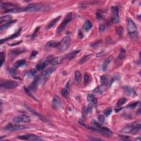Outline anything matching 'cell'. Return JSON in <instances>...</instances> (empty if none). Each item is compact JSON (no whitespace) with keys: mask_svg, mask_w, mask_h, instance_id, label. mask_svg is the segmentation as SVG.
Wrapping results in <instances>:
<instances>
[{"mask_svg":"<svg viewBox=\"0 0 141 141\" xmlns=\"http://www.w3.org/2000/svg\"><path fill=\"white\" fill-rule=\"evenodd\" d=\"M127 29L130 38L132 40H136L138 38V30L136 24L130 18L127 19Z\"/></svg>","mask_w":141,"mask_h":141,"instance_id":"6da1fadb","label":"cell"},{"mask_svg":"<svg viewBox=\"0 0 141 141\" xmlns=\"http://www.w3.org/2000/svg\"><path fill=\"white\" fill-rule=\"evenodd\" d=\"M141 130V122L137 121L128 125L127 126L123 128L121 132L123 133L132 134L135 135L138 133Z\"/></svg>","mask_w":141,"mask_h":141,"instance_id":"7a4b0ae2","label":"cell"},{"mask_svg":"<svg viewBox=\"0 0 141 141\" xmlns=\"http://www.w3.org/2000/svg\"><path fill=\"white\" fill-rule=\"evenodd\" d=\"M47 7L43 4L35 3L28 5L23 8H21V12H38L47 10Z\"/></svg>","mask_w":141,"mask_h":141,"instance_id":"3957f363","label":"cell"},{"mask_svg":"<svg viewBox=\"0 0 141 141\" xmlns=\"http://www.w3.org/2000/svg\"><path fill=\"white\" fill-rule=\"evenodd\" d=\"M1 7L5 12H21L20 8L15 4L11 3H1Z\"/></svg>","mask_w":141,"mask_h":141,"instance_id":"277c9868","label":"cell"},{"mask_svg":"<svg viewBox=\"0 0 141 141\" xmlns=\"http://www.w3.org/2000/svg\"><path fill=\"white\" fill-rule=\"evenodd\" d=\"M72 18H73V16H72V13H68L67 15L65 16L63 22H62V23L59 25V28L57 29V34H60L62 32L66 25L72 20Z\"/></svg>","mask_w":141,"mask_h":141,"instance_id":"5b68a950","label":"cell"},{"mask_svg":"<svg viewBox=\"0 0 141 141\" xmlns=\"http://www.w3.org/2000/svg\"><path fill=\"white\" fill-rule=\"evenodd\" d=\"M71 39L70 36H67L63 38L62 39L61 41L60 42V44L59 46V49L60 51H64L67 50L70 46Z\"/></svg>","mask_w":141,"mask_h":141,"instance_id":"8992f818","label":"cell"},{"mask_svg":"<svg viewBox=\"0 0 141 141\" xmlns=\"http://www.w3.org/2000/svg\"><path fill=\"white\" fill-rule=\"evenodd\" d=\"M30 121V118L26 115H18L15 116L12 119V121L15 123H28Z\"/></svg>","mask_w":141,"mask_h":141,"instance_id":"52a82bcc","label":"cell"},{"mask_svg":"<svg viewBox=\"0 0 141 141\" xmlns=\"http://www.w3.org/2000/svg\"><path fill=\"white\" fill-rule=\"evenodd\" d=\"M54 58V56L52 55L49 56L48 57L45 58V59L40 61V62L36 65V69L38 70H44L47 65L49 64V63H51Z\"/></svg>","mask_w":141,"mask_h":141,"instance_id":"ba28073f","label":"cell"},{"mask_svg":"<svg viewBox=\"0 0 141 141\" xmlns=\"http://www.w3.org/2000/svg\"><path fill=\"white\" fill-rule=\"evenodd\" d=\"M26 128V127L24 125H19V124H12V123H9L5 127V130L6 131L10 132H15L18 131H20V130H24Z\"/></svg>","mask_w":141,"mask_h":141,"instance_id":"9c48e42d","label":"cell"},{"mask_svg":"<svg viewBox=\"0 0 141 141\" xmlns=\"http://www.w3.org/2000/svg\"><path fill=\"white\" fill-rule=\"evenodd\" d=\"M18 86V83L13 81H2L1 83V88L6 89H13L17 87Z\"/></svg>","mask_w":141,"mask_h":141,"instance_id":"30bf717a","label":"cell"},{"mask_svg":"<svg viewBox=\"0 0 141 141\" xmlns=\"http://www.w3.org/2000/svg\"><path fill=\"white\" fill-rule=\"evenodd\" d=\"M18 138L22 140H28V141H40L43 140L41 138L38 136L33 135V134H27L25 135L20 136L18 137Z\"/></svg>","mask_w":141,"mask_h":141,"instance_id":"8fae6325","label":"cell"},{"mask_svg":"<svg viewBox=\"0 0 141 141\" xmlns=\"http://www.w3.org/2000/svg\"><path fill=\"white\" fill-rule=\"evenodd\" d=\"M111 12H112V19L114 22H115L116 23H120V17L119 15V9L117 7L113 6L111 8Z\"/></svg>","mask_w":141,"mask_h":141,"instance_id":"7c38bea8","label":"cell"},{"mask_svg":"<svg viewBox=\"0 0 141 141\" xmlns=\"http://www.w3.org/2000/svg\"><path fill=\"white\" fill-rule=\"evenodd\" d=\"M56 69V68L55 67H53L49 68V69L44 70V71L41 74L42 77H43L44 79L47 78L51 75L53 72H54L55 71Z\"/></svg>","mask_w":141,"mask_h":141,"instance_id":"4fadbf2b","label":"cell"},{"mask_svg":"<svg viewBox=\"0 0 141 141\" xmlns=\"http://www.w3.org/2000/svg\"><path fill=\"white\" fill-rule=\"evenodd\" d=\"M53 106L55 108H58L61 105V99L59 96H55L52 99Z\"/></svg>","mask_w":141,"mask_h":141,"instance_id":"5bb4252c","label":"cell"},{"mask_svg":"<svg viewBox=\"0 0 141 141\" xmlns=\"http://www.w3.org/2000/svg\"><path fill=\"white\" fill-rule=\"evenodd\" d=\"M112 59H113L112 56H109V57H107V59L105 60V61L104 62L103 65V70H104V71H106V70H107L109 65L110 64V63L112 60Z\"/></svg>","mask_w":141,"mask_h":141,"instance_id":"9a60e30c","label":"cell"},{"mask_svg":"<svg viewBox=\"0 0 141 141\" xmlns=\"http://www.w3.org/2000/svg\"><path fill=\"white\" fill-rule=\"evenodd\" d=\"M93 27V24L91 20H87L84 22V24L83 25V29L85 30L86 32L89 31Z\"/></svg>","mask_w":141,"mask_h":141,"instance_id":"2e32d148","label":"cell"},{"mask_svg":"<svg viewBox=\"0 0 141 141\" xmlns=\"http://www.w3.org/2000/svg\"><path fill=\"white\" fill-rule=\"evenodd\" d=\"M100 79H101V83L104 85H107V84H109V86L111 85V82H110V79H109V77L107 76H103L101 77Z\"/></svg>","mask_w":141,"mask_h":141,"instance_id":"e0dca14e","label":"cell"},{"mask_svg":"<svg viewBox=\"0 0 141 141\" xmlns=\"http://www.w3.org/2000/svg\"><path fill=\"white\" fill-rule=\"evenodd\" d=\"M87 100L88 101L91 102V103L93 104H96L98 103V100L95 97L94 95L92 94H89L87 96Z\"/></svg>","mask_w":141,"mask_h":141,"instance_id":"ac0fdd59","label":"cell"},{"mask_svg":"<svg viewBox=\"0 0 141 141\" xmlns=\"http://www.w3.org/2000/svg\"><path fill=\"white\" fill-rule=\"evenodd\" d=\"M60 18H61V16H59V17H56V18L52 20L51 21L50 23L47 25V29H50V28L54 27V26L55 25V24L57 23V22H59Z\"/></svg>","mask_w":141,"mask_h":141,"instance_id":"d6986e66","label":"cell"},{"mask_svg":"<svg viewBox=\"0 0 141 141\" xmlns=\"http://www.w3.org/2000/svg\"><path fill=\"white\" fill-rule=\"evenodd\" d=\"M20 30H21V29L18 30L16 33H15V34H13V35H12L11 36H10V37H8V38H6V39H1V44H2L3 43V42L5 41H7V40L12 39H14V38H16V37H17V36H18L19 34H20Z\"/></svg>","mask_w":141,"mask_h":141,"instance_id":"ffe728a7","label":"cell"},{"mask_svg":"<svg viewBox=\"0 0 141 141\" xmlns=\"http://www.w3.org/2000/svg\"><path fill=\"white\" fill-rule=\"evenodd\" d=\"M93 104L92 103L89 104L87 106V107H86L83 111V115L86 116L87 115V114H89L90 112H91V111L93 110Z\"/></svg>","mask_w":141,"mask_h":141,"instance_id":"44dd1931","label":"cell"},{"mask_svg":"<svg viewBox=\"0 0 141 141\" xmlns=\"http://www.w3.org/2000/svg\"><path fill=\"white\" fill-rule=\"evenodd\" d=\"M16 22V20H12V21H10V22H8L7 23H6L4 24H2V25H1V28H0V30L1 31H2L3 30H4L5 29H7V28L10 27V26H11L12 24L15 23Z\"/></svg>","mask_w":141,"mask_h":141,"instance_id":"7402d4cb","label":"cell"},{"mask_svg":"<svg viewBox=\"0 0 141 141\" xmlns=\"http://www.w3.org/2000/svg\"><path fill=\"white\" fill-rule=\"evenodd\" d=\"M12 19V16L10 15H6L5 16L2 17L0 19V23H1V25H2V23L4 22L7 23L8 22H10V20Z\"/></svg>","mask_w":141,"mask_h":141,"instance_id":"603a6c76","label":"cell"},{"mask_svg":"<svg viewBox=\"0 0 141 141\" xmlns=\"http://www.w3.org/2000/svg\"><path fill=\"white\" fill-rule=\"evenodd\" d=\"M79 52H80V51L79 50L74 51L70 52V54H68L66 56V58L67 59L70 60L73 59V58H75L76 57V56Z\"/></svg>","mask_w":141,"mask_h":141,"instance_id":"cb8c5ba5","label":"cell"},{"mask_svg":"<svg viewBox=\"0 0 141 141\" xmlns=\"http://www.w3.org/2000/svg\"><path fill=\"white\" fill-rule=\"evenodd\" d=\"M123 89H124L125 92L126 93V94L127 95H128V96H131V95L133 94L134 93L133 89L130 87L126 86V87H123Z\"/></svg>","mask_w":141,"mask_h":141,"instance_id":"d4e9b609","label":"cell"},{"mask_svg":"<svg viewBox=\"0 0 141 141\" xmlns=\"http://www.w3.org/2000/svg\"><path fill=\"white\" fill-rule=\"evenodd\" d=\"M60 42L56 41H50L46 44V46L51 47H59Z\"/></svg>","mask_w":141,"mask_h":141,"instance_id":"484cf974","label":"cell"},{"mask_svg":"<svg viewBox=\"0 0 141 141\" xmlns=\"http://www.w3.org/2000/svg\"><path fill=\"white\" fill-rule=\"evenodd\" d=\"M62 58L61 57H55L53 59V60L51 61V64L53 66H54V65H56L57 64H59V63H61L62 61Z\"/></svg>","mask_w":141,"mask_h":141,"instance_id":"4316f807","label":"cell"},{"mask_svg":"<svg viewBox=\"0 0 141 141\" xmlns=\"http://www.w3.org/2000/svg\"><path fill=\"white\" fill-rule=\"evenodd\" d=\"M127 101V99L126 98H122L118 100L117 103H116V106L121 107L123 104H125Z\"/></svg>","mask_w":141,"mask_h":141,"instance_id":"83f0119b","label":"cell"},{"mask_svg":"<svg viewBox=\"0 0 141 141\" xmlns=\"http://www.w3.org/2000/svg\"><path fill=\"white\" fill-rule=\"evenodd\" d=\"M75 80L77 82H81V79H82V75H81V73L80 71H79V70H77V71H76L75 73Z\"/></svg>","mask_w":141,"mask_h":141,"instance_id":"f1b7e54d","label":"cell"},{"mask_svg":"<svg viewBox=\"0 0 141 141\" xmlns=\"http://www.w3.org/2000/svg\"><path fill=\"white\" fill-rule=\"evenodd\" d=\"M25 51V50H24L23 49H15V50H14L12 51V54L13 55H19L22 53H23Z\"/></svg>","mask_w":141,"mask_h":141,"instance_id":"f546056e","label":"cell"},{"mask_svg":"<svg viewBox=\"0 0 141 141\" xmlns=\"http://www.w3.org/2000/svg\"><path fill=\"white\" fill-rule=\"evenodd\" d=\"M25 60H20L18 61L15 62V66L16 68H19L25 65Z\"/></svg>","mask_w":141,"mask_h":141,"instance_id":"4dcf8cb0","label":"cell"},{"mask_svg":"<svg viewBox=\"0 0 141 141\" xmlns=\"http://www.w3.org/2000/svg\"><path fill=\"white\" fill-rule=\"evenodd\" d=\"M61 94L65 98H67L69 96V93H68V88L66 87L65 88H63L61 90Z\"/></svg>","mask_w":141,"mask_h":141,"instance_id":"1f68e13d","label":"cell"},{"mask_svg":"<svg viewBox=\"0 0 141 141\" xmlns=\"http://www.w3.org/2000/svg\"><path fill=\"white\" fill-rule=\"evenodd\" d=\"M0 59H1V67H2L5 62V60H6V54L5 52H1V54H0Z\"/></svg>","mask_w":141,"mask_h":141,"instance_id":"d6a6232c","label":"cell"},{"mask_svg":"<svg viewBox=\"0 0 141 141\" xmlns=\"http://www.w3.org/2000/svg\"><path fill=\"white\" fill-rule=\"evenodd\" d=\"M112 107H108V108L106 109L104 111V115L105 116H109L112 113Z\"/></svg>","mask_w":141,"mask_h":141,"instance_id":"836d02e7","label":"cell"},{"mask_svg":"<svg viewBox=\"0 0 141 141\" xmlns=\"http://www.w3.org/2000/svg\"><path fill=\"white\" fill-rule=\"evenodd\" d=\"M125 57V51L123 50V49H122L121 52L120 53L119 56H118L117 60H119V61L122 60L124 59Z\"/></svg>","mask_w":141,"mask_h":141,"instance_id":"e575fe53","label":"cell"},{"mask_svg":"<svg viewBox=\"0 0 141 141\" xmlns=\"http://www.w3.org/2000/svg\"><path fill=\"white\" fill-rule=\"evenodd\" d=\"M104 91V89L103 87H98L94 90V92L98 93V94H102Z\"/></svg>","mask_w":141,"mask_h":141,"instance_id":"d590c367","label":"cell"},{"mask_svg":"<svg viewBox=\"0 0 141 141\" xmlns=\"http://www.w3.org/2000/svg\"><path fill=\"white\" fill-rule=\"evenodd\" d=\"M122 27L121 26H120L117 28V29H116V32H117L119 36L121 37L122 36Z\"/></svg>","mask_w":141,"mask_h":141,"instance_id":"8d00e7d4","label":"cell"},{"mask_svg":"<svg viewBox=\"0 0 141 141\" xmlns=\"http://www.w3.org/2000/svg\"><path fill=\"white\" fill-rule=\"evenodd\" d=\"M89 80H90V77H89V74L87 73H86L85 75H84V83H85L86 85L89 83Z\"/></svg>","mask_w":141,"mask_h":141,"instance_id":"74e56055","label":"cell"},{"mask_svg":"<svg viewBox=\"0 0 141 141\" xmlns=\"http://www.w3.org/2000/svg\"><path fill=\"white\" fill-rule=\"evenodd\" d=\"M139 103H140L139 101H137V102H134L133 103L130 104L127 106V108H131V109L135 108V107H136V106H137V105H138V104Z\"/></svg>","mask_w":141,"mask_h":141,"instance_id":"f35d334b","label":"cell"},{"mask_svg":"<svg viewBox=\"0 0 141 141\" xmlns=\"http://www.w3.org/2000/svg\"><path fill=\"white\" fill-rule=\"evenodd\" d=\"M36 70L33 69L30 70H29V71L28 72V75H29L30 76H31V77L35 76V75H36Z\"/></svg>","mask_w":141,"mask_h":141,"instance_id":"ab89813d","label":"cell"},{"mask_svg":"<svg viewBox=\"0 0 141 141\" xmlns=\"http://www.w3.org/2000/svg\"><path fill=\"white\" fill-rule=\"evenodd\" d=\"M89 56H90V55H87V56H84V57H82V59H81L80 61H79V63H81V64H82V63L86 62L87 61V60L89 59Z\"/></svg>","mask_w":141,"mask_h":141,"instance_id":"60d3db41","label":"cell"},{"mask_svg":"<svg viewBox=\"0 0 141 141\" xmlns=\"http://www.w3.org/2000/svg\"><path fill=\"white\" fill-rule=\"evenodd\" d=\"M105 118L104 117V116L102 115L99 116L98 120H99V122L100 123V124H102V123H103L104 122H105Z\"/></svg>","mask_w":141,"mask_h":141,"instance_id":"b9f144b4","label":"cell"},{"mask_svg":"<svg viewBox=\"0 0 141 141\" xmlns=\"http://www.w3.org/2000/svg\"><path fill=\"white\" fill-rule=\"evenodd\" d=\"M37 54H38V52L36 51H33L32 52V53H31V55H30V58L31 59H34V58H35V57H36Z\"/></svg>","mask_w":141,"mask_h":141,"instance_id":"7bdbcfd3","label":"cell"},{"mask_svg":"<svg viewBox=\"0 0 141 141\" xmlns=\"http://www.w3.org/2000/svg\"><path fill=\"white\" fill-rule=\"evenodd\" d=\"M9 72H10V73L11 74L12 76H15L16 75V70L14 68H10L9 69Z\"/></svg>","mask_w":141,"mask_h":141,"instance_id":"ee69618b","label":"cell"},{"mask_svg":"<svg viewBox=\"0 0 141 141\" xmlns=\"http://www.w3.org/2000/svg\"><path fill=\"white\" fill-rule=\"evenodd\" d=\"M106 29V26L105 25H103V24H101L99 26V30L100 32H103L104 31H105Z\"/></svg>","mask_w":141,"mask_h":141,"instance_id":"f6af8a7d","label":"cell"},{"mask_svg":"<svg viewBox=\"0 0 141 141\" xmlns=\"http://www.w3.org/2000/svg\"><path fill=\"white\" fill-rule=\"evenodd\" d=\"M100 42H101V41H96V43H94V44H93L92 45H91V47H94V48H96V47H98L99 45V44H100Z\"/></svg>","mask_w":141,"mask_h":141,"instance_id":"bcb514c9","label":"cell"},{"mask_svg":"<svg viewBox=\"0 0 141 141\" xmlns=\"http://www.w3.org/2000/svg\"><path fill=\"white\" fill-rule=\"evenodd\" d=\"M96 18L98 19H101L103 18V15H102L101 14H100V13H96Z\"/></svg>","mask_w":141,"mask_h":141,"instance_id":"7dc6e473","label":"cell"},{"mask_svg":"<svg viewBox=\"0 0 141 141\" xmlns=\"http://www.w3.org/2000/svg\"><path fill=\"white\" fill-rule=\"evenodd\" d=\"M39 29H40V27H38V28H36V29L35 30H34V33H33V36H35V35H36V33H38V31Z\"/></svg>","mask_w":141,"mask_h":141,"instance_id":"c3c4849f","label":"cell"},{"mask_svg":"<svg viewBox=\"0 0 141 141\" xmlns=\"http://www.w3.org/2000/svg\"><path fill=\"white\" fill-rule=\"evenodd\" d=\"M21 42L22 41H19V42H18V43H15V44H10V45H11V46H15V45H18L19 44H20Z\"/></svg>","mask_w":141,"mask_h":141,"instance_id":"681fc988","label":"cell"},{"mask_svg":"<svg viewBox=\"0 0 141 141\" xmlns=\"http://www.w3.org/2000/svg\"><path fill=\"white\" fill-rule=\"evenodd\" d=\"M122 109V107H121V108H120L119 109H116V112H117L120 111Z\"/></svg>","mask_w":141,"mask_h":141,"instance_id":"f907efd6","label":"cell"}]
</instances>
